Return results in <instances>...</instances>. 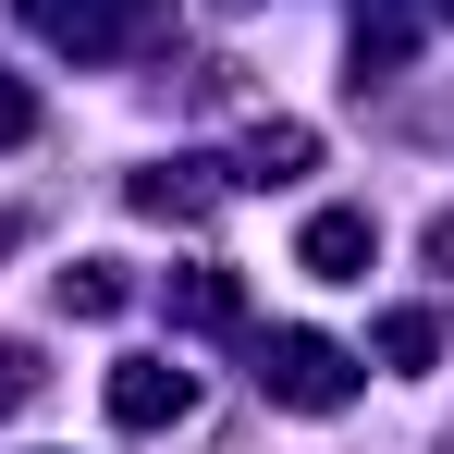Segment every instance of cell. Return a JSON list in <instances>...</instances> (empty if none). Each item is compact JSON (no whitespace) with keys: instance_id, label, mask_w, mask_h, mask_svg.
<instances>
[{"instance_id":"1","label":"cell","mask_w":454,"mask_h":454,"mask_svg":"<svg viewBox=\"0 0 454 454\" xmlns=\"http://www.w3.org/2000/svg\"><path fill=\"white\" fill-rule=\"evenodd\" d=\"M258 393L295 418H332V405H356V356L332 332H258Z\"/></svg>"},{"instance_id":"2","label":"cell","mask_w":454,"mask_h":454,"mask_svg":"<svg viewBox=\"0 0 454 454\" xmlns=\"http://www.w3.org/2000/svg\"><path fill=\"white\" fill-rule=\"evenodd\" d=\"M25 25H37L50 50H74V62H123V50L172 37L160 0H25Z\"/></svg>"},{"instance_id":"3","label":"cell","mask_w":454,"mask_h":454,"mask_svg":"<svg viewBox=\"0 0 454 454\" xmlns=\"http://www.w3.org/2000/svg\"><path fill=\"white\" fill-rule=\"evenodd\" d=\"M197 405V369H172V356H123L111 369V430H172Z\"/></svg>"},{"instance_id":"4","label":"cell","mask_w":454,"mask_h":454,"mask_svg":"<svg viewBox=\"0 0 454 454\" xmlns=\"http://www.w3.org/2000/svg\"><path fill=\"white\" fill-rule=\"evenodd\" d=\"M369 258H380V222H369V209H319V222L295 233V270H307V283H369Z\"/></svg>"},{"instance_id":"5","label":"cell","mask_w":454,"mask_h":454,"mask_svg":"<svg viewBox=\"0 0 454 454\" xmlns=\"http://www.w3.org/2000/svg\"><path fill=\"white\" fill-rule=\"evenodd\" d=\"M123 197H136L148 222H209V209L233 197V172H222V160H160V172H136Z\"/></svg>"},{"instance_id":"6","label":"cell","mask_w":454,"mask_h":454,"mask_svg":"<svg viewBox=\"0 0 454 454\" xmlns=\"http://www.w3.org/2000/svg\"><path fill=\"white\" fill-rule=\"evenodd\" d=\"M160 307H172L184 332H233V319H246V283H233L222 258H197V270H172V283H160Z\"/></svg>"},{"instance_id":"7","label":"cell","mask_w":454,"mask_h":454,"mask_svg":"<svg viewBox=\"0 0 454 454\" xmlns=\"http://www.w3.org/2000/svg\"><path fill=\"white\" fill-rule=\"evenodd\" d=\"M295 172H319V136H307V123H246L233 184H295Z\"/></svg>"},{"instance_id":"8","label":"cell","mask_w":454,"mask_h":454,"mask_svg":"<svg viewBox=\"0 0 454 454\" xmlns=\"http://www.w3.org/2000/svg\"><path fill=\"white\" fill-rule=\"evenodd\" d=\"M123 295H136V283H123V258H74V270H62V307H74V319H111Z\"/></svg>"},{"instance_id":"9","label":"cell","mask_w":454,"mask_h":454,"mask_svg":"<svg viewBox=\"0 0 454 454\" xmlns=\"http://www.w3.org/2000/svg\"><path fill=\"white\" fill-rule=\"evenodd\" d=\"M380 356H393V369H430V356H442V319H430V307H393V319H380Z\"/></svg>"},{"instance_id":"10","label":"cell","mask_w":454,"mask_h":454,"mask_svg":"<svg viewBox=\"0 0 454 454\" xmlns=\"http://www.w3.org/2000/svg\"><path fill=\"white\" fill-rule=\"evenodd\" d=\"M25 136H37V86L0 74V148H25Z\"/></svg>"},{"instance_id":"11","label":"cell","mask_w":454,"mask_h":454,"mask_svg":"<svg viewBox=\"0 0 454 454\" xmlns=\"http://www.w3.org/2000/svg\"><path fill=\"white\" fill-rule=\"evenodd\" d=\"M25 393H37V356H25V344H0V405H25Z\"/></svg>"},{"instance_id":"12","label":"cell","mask_w":454,"mask_h":454,"mask_svg":"<svg viewBox=\"0 0 454 454\" xmlns=\"http://www.w3.org/2000/svg\"><path fill=\"white\" fill-rule=\"evenodd\" d=\"M12 233H25V222H12V209H0V258H12Z\"/></svg>"}]
</instances>
